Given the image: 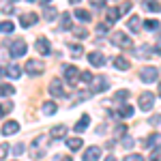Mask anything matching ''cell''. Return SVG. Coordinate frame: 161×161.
<instances>
[{"label":"cell","mask_w":161,"mask_h":161,"mask_svg":"<svg viewBox=\"0 0 161 161\" xmlns=\"http://www.w3.org/2000/svg\"><path fill=\"white\" fill-rule=\"evenodd\" d=\"M45 146H47V136H39L32 140V153H30V157L32 159H41L43 155H45Z\"/></svg>","instance_id":"1"},{"label":"cell","mask_w":161,"mask_h":161,"mask_svg":"<svg viewBox=\"0 0 161 161\" xmlns=\"http://www.w3.org/2000/svg\"><path fill=\"white\" fill-rule=\"evenodd\" d=\"M140 80L146 82V84L157 82V80H159V69H157V67H144V69L140 71Z\"/></svg>","instance_id":"2"},{"label":"cell","mask_w":161,"mask_h":161,"mask_svg":"<svg viewBox=\"0 0 161 161\" xmlns=\"http://www.w3.org/2000/svg\"><path fill=\"white\" fill-rule=\"evenodd\" d=\"M90 86V92L92 95H97V92H103V90H108V86H110V82H108V77H92V82L88 84Z\"/></svg>","instance_id":"3"},{"label":"cell","mask_w":161,"mask_h":161,"mask_svg":"<svg viewBox=\"0 0 161 161\" xmlns=\"http://www.w3.org/2000/svg\"><path fill=\"white\" fill-rule=\"evenodd\" d=\"M112 43H114V45H118V47H125V50L133 47V41L127 37L125 32H114V35H112Z\"/></svg>","instance_id":"4"},{"label":"cell","mask_w":161,"mask_h":161,"mask_svg":"<svg viewBox=\"0 0 161 161\" xmlns=\"http://www.w3.org/2000/svg\"><path fill=\"white\" fill-rule=\"evenodd\" d=\"M137 105H140V110H144V112L153 110V105H155V95H153V92H142L140 99H137Z\"/></svg>","instance_id":"5"},{"label":"cell","mask_w":161,"mask_h":161,"mask_svg":"<svg viewBox=\"0 0 161 161\" xmlns=\"http://www.w3.org/2000/svg\"><path fill=\"white\" fill-rule=\"evenodd\" d=\"M24 71L28 75H41L43 73V64L39 60H28L26 62V67H24Z\"/></svg>","instance_id":"6"},{"label":"cell","mask_w":161,"mask_h":161,"mask_svg":"<svg viewBox=\"0 0 161 161\" xmlns=\"http://www.w3.org/2000/svg\"><path fill=\"white\" fill-rule=\"evenodd\" d=\"M50 92L54 97H67V90L62 86V80H52L50 82Z\"/></svg>","instance_id":"7"},{"label":"cell","mask_w":161,"mask_h":161,"mask_svg":"<svg viewBox=\"0 0 161 161\" xmlns=\"http://www.w3.org/2000/svg\"><path fill=\"white\" fill-rule=\"evenodd\" d=\"M37 19H39V15H37V13H32V11L22 13V15H19V24H22V28H30Z\"/></svg>","instance_id":"8"},{"label":"cell","mask_w":161,"mask_h":161,"mask_svg":"<svg viewBox=\"0 0 161 161\" xmlns=\"http://www.w3.org/2000/svg\"><path fill=\"white\" fill-rule=\"evenodd\" d=\"M26 43L22 41V39H17V41H13L11 43V56H15V58H19V56H24L26 54Z\"/></svg>","instance_id":"9"},{"label":"cell","mask_w":161,"mask_h":161,"mask_svg":"<svg viewBox=\"0 0 161 161\" xmlns=\"http://www.w3.org/2000/svg\"><path fill=\"white\" fill-rule=\"evenodd\" d=\"M17 131H19V123L17 120H7L2 125V129H0V133H4V136H15Z\"/></svg>","instance_id":"10"},{"label":"cell","mask_w":161,"mask_h":161,"mask_svg":"<svg viewBox=\"0 0 161 161\" xmlns=\"http://www.w3.org/2000/svg\"><path fill=\"white\" fill-rule=\"evenodd\" d=\"M35 47H37V52H39V54H43V56H50V54H52L50 41H47L45 37H39V39H37V45H35Z\"/></svg>","instance_id":"11"},{"label":"cell","mask_w":161,"mask_h":161,"mask_svg":"<svg viewBox=\"0 0 161 161\" xmlns=\"http://www.w3.org/2000/svg\"><path fill=\"white\" fill-rule=\"evenodd\" d=\"M88 62H90L92 67H103V64H105V56H103L101 52H90V54H88Z\"/></svg>","instance_id":"12"},{"label":"cell","mask_w":161,"mask_h":161,"mask_svg":"<svg viewBox=\"0 0 161 161\" xmlns=\"http://www.w3.org/2000/svg\"><path fill=\"white\" fill-rule=\"evenodd\" d=\"M77 77H80V71H77V67H64V80L69 82V84H75L77 82Z\"/></svg>","instance_id":"13"},{"label":"cell","mask_w":161,"mask_h":161,"mask_svg":"<svg viewBox=\"0 0 161 161\" xmlns=\"http://www.w3.org/2000/svg\"><path fill=\"white\" fill-rule=\"evenodd\" d=\"M99 157H101V148L99 146H90V148H86L82 159L84 161H99Z\"/></svg>","instance_id":"14"},{"label":"cell","mask_w":161,"mask_h":161,"mask_svg":"<svg viewBox=\"0 0 161 161\" xmlns=\"http://www.w3.org/2000/svg\"><path fill=\"white\" fill-rule=\"evenodd\" d=\"M144 146H146V148H157V146H161V133L148 136L146 140H144Z\"/></svg>","instance_id":"15"},{"label":"cell","mask_w":161,"mask_h":161,"mask_svg":"<svg viewBox=\"0 0 161 161\" xmlns=\"http://www.w3.org/2000/svg\"><path fill=\"white\" fill-rule=\"evenodd\" d=\"M7 75H9L11 80H17V77L22 75V67H19L17 62H11V64L7 67Z\"/></svg>","instance_id":"16"},{"label":"cell","mask_w":161,"mask_h":161,"mask_svg":"<svg viewBox=\"0 0 161 161\" xmlns=\"http://www.w3.org/2000/svg\"><path fill=\"white\" fill-rule=\"evenodd\" d=\"M82 144H84V142H82V137H67V148L73 150V153L82 148Z\"/></svg>","instance_id":"17"},{"label":"cell","mask_w":161,"mask_h":161,"mask_svg":"<svg viewBox=\"0 0 161 161\" xmlns=\"http://www.w3.org/2000/svg\"><path fill=\"white\" fill-rule=\"evenodd\" d=\"M112 114H114V116H118V118H131V116H133V108L125 103L123 108L118 110V114H116V112H112Z\"/></svg>","instance_id":"18"},{"label":"cell","mask_w":161,"mask_h":161,"mask_svg":"<svg viewBox=\"0 0 161 161\" xmlns=\"http://www.w3.org/2000/svg\"><path fill=\"white\" fill-rule=\"evenodd\" d=\"M64 136H67V127H64V125L54 127V129H52V133H50V137H54V140H62Z\"/></svg>","instance_id":"19"},{"label":"cell","mask_w":161,"mask_h":161,"mask_svg":"<svg viewBox=\"0 0 161 161\" xmlns=\"http://www.w3.org/2000/svg\"><path fill=\"white\" fill-rule=\"evenodd\" d=\"M114 67H116L118 71H127L131 64H129V60H127V58H123V56H116V58H114Z\"/></svg>","instance_id":"20"},{"label":"cell","mask_w":161,"mask_h":161,"mask_svg":"<svg viewBox=\"0 0 161 161\" xmlns=\"http://www.w3.org/2000/svg\"><path fill=\"white\" fill-rule=\"evenodd\" d=\"M140 26H142V19H140L137 15H133V17L129 19V24H127V28H129L131 32H140V30H142Z\"/></svg>","instance_id":"21"},{"label":"cell","mask_w":161,"mask_h":161,"mask_svg":"<svg viewBox=\"0 0 161 161\" xmlns=\"http://www.w3.org/2000/svg\"><path fill=\"white\" fill-rule=\"evenodd\" d=\"M41 110H43V114H45V116H52V114H56V110H58V105H56L54 101H45Z\"/></svg>","instance_id":"22"},{"label":"cell","mask_w":161,"mask_h":161,"mask_svg":"<svg viewBox=\"0 0 161 161\" xmlns=\"http://www.w3.org/2000/svg\"><path fill=\"white\" fill-rule=\"evenodd\" d=\"M88 125H90V114H84V116L77 120V125H75V131H84Z\"/></svg>","instance_id":"23"},{"label":"cell","mask_w":161,"mask_h":161,"mask_svg":"<svg viewBox=\"0 0 161 161\" xmlns=\"http://www.w3.org/2000/svg\"><path fill=\"white\" fill-rule=\"evenodd\" d=\"M73 13H75V17L82 19V22H90V17H92V13L86 11V9H75Z\"/></svg>","instance_id":"24"},{"label":"cell","mask_w":161,"mask_h":161,"mask_svg":"<svg viewBox=\"0 0 161 161\" xmlns=\"http://www.w3.org/2000/svg\"><path fill=\"white\" fill-rule=\"evenodd\" d=\"M13 92H15V88L11 84H0V97H11Z\"/></svg>","instance_id":"25"},{"label":"cell","mask_w":161,"mask_h":161,"mask_svg":"<svg viewBox=\"0 0 161 161\" xmlns=\"http://www.w3.org/2000/svg\"><path fill=\"white\" fill-rule=\"evenodd\" d=\"M71 30H73V35L77 39H86L88 37V30H86V28H82V26H73Z\"/></svg>","instance_id":"26"},{"label":"cell","mask_w":161,"mask_h":161,"mask_svg":"<svg viewBox=\"0 0 161 161\" xmlns=\"http://www.w3.org/2000/svg\"><path fill=\"white\" fill-rule=\"evenodd\" d=\"M146 9L153 11V13H159L161 11V2L159 0H148V2H146Z\"/></svg>","instance_id":"27"},{"label":"cell","mask_w":161,"mask_h":161,"mask_svg":"<svg viewBox=\"0 0 161 161\" xmlns=\"http://www.w3.org/2000/svg\"><path fill=\"white\" fill-rule=\"evenodd\" d=\"M105 15H108V22H110V24H114V22L120 17V11H118V9H108V13H105Z\"/></svg>","instance_id":"28"},{"label":"cell","mask_w":161,"mask_h":161,"mask_svg":"<svg viewBox=\"0 0 161 161\" xmlns=\"http://www.w3.org/2000/svg\"><path fill=\"white\" fill-rule=\"evenodd\" d=\"M60 28H62V30L71 28V15H69V13H62V17H60Z\"/></svg>","instance_id":"29"},{"label":"cell","mask_w":161,"mask_h":161,"mask_svg":"<svg viewBox=\"0 0 161 161\" xmlns=\"http://www.w3.org/2000/svg\"><path fill=\"white\" fill-rule=\"evenodd\" d=\"M13 28H15V26H13L11 22H0V32H4V35H11Z\"/></svg>","instance_id":"30"},{"label":"cell","mask_w":161,"mask_h":161,"mask_svg":"<svg viewBox=\"0 0 161 161\" xmlns=\"http://www.w3.org/2000/svg\"><path fill=\"white\" fill-rule=\"evenodd\" d=\"M43 17H45L47 22H54V19H56V9L47 7V9H45V13H43Z\"/></svg>","instance_id":"31"},{"label":"cell","mask_w":161,"mask_h":161,"mask_svg":"<svg viewBox=\"0 0 161 161\" xmlns=\"http://www.w3.org/2000/svg\"><path fill=\"white\" fill-rule=\"evenodd\" d=\"M144 26H146V30H157V28H159V22H155V19H146Z\"/></svg>","instance_id":"32"},{"label":"cell","mask_w":161,"mask_h":161,"mask_svg":"<svg viewBox=\"0 0 161 161\" xmlns=\"http://www.w3.org/2000/svg\"><path fill=\"white\" fill-rule=\"evenodd\" d=\"M120 144H123L125 148H131V146H133V137H129V136H123V140H120Z\"/></svg>","instance_id":"33"},{"label":"cell","mask_w":161,"mask_h":161,"mask_svg":"<svg viewBox=\"0 0 161 161\" xmlns=\"http://www.w3.org/2000/svg\"><path fill=\"white\" fill-rule=\"evenodd\" d=\"M24 150H26L24 142H19V144H15V146H13V155H17V157H19V155H22Z\"/></svg>","instance_id":"34"},{"label":"cell","mask_w":161,"mask_h":161,"mask_svg":"<svg viewBox=\"0 0 161 161\" xmlns=\"http://www.w3.org/2000/svg\"><path fill=\"white\" fill-rule=\"evenodd\" d=\"M127 97H129V90H118L114 99H116V101H127Z\"/></svg>","instance_id":"35"},{"label":"cell","mask_w":161,"mask_h":161,"mask_svg":"<svg viewBox=\"0 0 161 161\" xmlns=\"http://www.w3.org/2000/svg\"><path fill=\"white\" fill-rule=\"evenodd\" d=\"M82 45H71V56H73V58H77V56H82Z\"/></svg>","instance_id":"36"},{"label":"cell","mask_w":161,"mask_h":161,"mask_svg":"<svg viewBox=\"0 0 161 161\" xmlns=\"http://www.w3.org/2000/svg\"><path fill=\"white\" fill-rule=\"evenodd\" d=\"M80 77H82V82H84V84H90V82H92V73H90V71L80 73Z\"/></svg>","instance_id":"37"},{"label":"cell","mask_w":161,"mask_h":161,"mask_svg":"<svg viewBox=\"0 0 161 161\" xmlns=\"http://www.w3.org/2000/svg\"><path fill=\"white\" fill-rule=\"evenodd\" d=\"M123 136H127V127L125 125H118L116 127V137H123Z\"/></svg>","instance_id":"38"},{"label":"cell","mask_w":161,"mask_h":161,"mask_svg":"<svg viewBox=\"0 0 161 161\" xmlns=\"http://www.w3.org/2000/svg\"><path fill=\"white\" fill-rule=\"evenodd\" d=\"M9 155V144H0V159H4Z\"/></svg>","instance_id":"39"},{"label":"cell","mask_w":161,"mask_h":161,"mask_svg":"<svg viewBox=\"0 0 161 161\" xmlns=\"http://www.w3.org/2000/svg\"><path fill=\"white\" fill-rule=\"evenodd\" d=\"M123 161H144V157L142 155H127Z\"/></svg>","instance_id":"40"},{"label":"cell","mask_w":161,"mask_h":161,"mask_svg":"<svg viewBox=\"0 0 161 161\" xmlns=\"http://www.w3.org/2000/svg\"><path fill=\"white\" fill-rule=\"evenodd\" d=\"M129 9H131V2H129V0H125L123 4H120V9H118V11H120V13H127Z\"/></svg>","instance_id":"41"},{"label":"cell","mask_w":161,"mask_h":161,"mask_svg":"<svg viewBox=\"0 0 161 161\" xmlns=\"http://www.w3.org/2000/svg\"><path fill=\"white\" fill-rule=\"evenodd\" d=\"M54 161H73V159H71L69 155H56V157H54Z\"/></svg>","instance_id":"42"},{"label":"cell","mask_w":161,"mask_h":161,"mask_svg":"<svg viewBox=\"0 0 161 161\" xmlns=\"http://www.w3.org/2000/svg\"><path fill=\"white\" fill-rule=\"evenodd\" d=\"M150 161H161V153H159V150H153V155H150Z\"/></svg>","instance_id":"43"},{"label":"cell","mask_w":161,"mask_h":161,"mask_svg":"<svg viewBox=\"0 0 161 161\" xmlns=\"http://www.w3.org/2000/svg\"><path fill=\"white\" fill-rule=\"evenodd\" d=\"M90 4H92V7H97V9H101V7L105 4V0H90Z\"/></svg>","instance_id":"44"},{"label":"cell","mask_w":161,"mask_h":161,"mask_svg":"<svg viewBox=\"0 0 161 161\" xmlns=\"http://www.w3.org/2000/svg\"><path fill=\"white\" fill-rule=\"evenodd\" d=\"M13 11H15V9H13L11 4H7V7H4V9H2V13H7V15H11Z\"/></svg>","instance_id":"45"},{"label":"cell","mask_w":161,"mask_h":161,"mask_svg":"<svg viewBox=\"0 0 161 161\" xmlns=\"http://www.w3.org/2000/svg\"><path fill=\"white\" fill-rule=\"evenodd\" d=\"M161 123V114L159 116H153V118H150V125H159Z\"/></svg>","instance_id":"46"},{"label":"cell","mask_w":161,"mask_h":161,"mask_svg":"<svg viewBox=\"0 0 161 161\" xmlns=\"http://www.w3.org/2000/svg\"><path fill=\"white\" fill-rule=\"evenodd\" d=\"M97 30H99V32H105V30H108V26H105V24H99V26H97Z\"/></svg>","instance_id":"47"},{"label":"cell","mask_w":161,"mask_h":161,"mask_svg":"<svg viewBox=\"0 0 161 161\" xmlns=\"http://www.w3.org/2000/svg\"><path fill=\"white\" fill-rule=\"evenodd\" d=\"M103 161H116V157H114V155H108V157H105Z\"/></svg>","instance_id":"48"},{"label":"cell","mask_w":161,"mask_h":161,"mask_svg":"<svg viewBox=\"0 0 161 161\" xmlns=\"http://www.w3.org/2000/svg\"><path fill=\"white\" fill-rule=\"evenodd\" d=\"M155 52H157V54H161V43L157 45V47H155Z\"/></svg>","instance_id":"49"},{"label":"cell","mask_w":161,"mask_h":161,"mask_svg":"<svg viewBox=\"0 0 161 161\" xmlns=\"http://www.w3.org/2000/svg\"><path fill=\"white\" fill-rule=\"evenodd\" d=\"M69 2H73V4H80V2H82V0H69Z\"/></svg>","instance_id":"50"},{"label":"cell","mask_w":161,"mask_h":161,"mask_svg":"<svg viewBox=\"0 0 161 161\" xmlns=\"http://www.w3.org/2000/svg\"><path fill=\"white\" fill-rule=\"evenodd\" d=\"M2 112H4V110H2V105H0V118H2Z\"/></svg>","instance_id":"51"},{"label":"cell","mask_w":161,"mask_h":161,"mask_svg":"<svg viewBox=\"0 0 161 161\" xmlns=\"http://www.w3.org/2000/svg\"><path fill=\"white\" fill-rule=\"evenodd\" d=\"M159 97H161V82H159Z\"/></svg>","instance_id":"52"},{"label":"cell","mask_w":161,"mask_h":161,"mask_svg":"<svg viewBox=\"0 0 161 161\" xmlns=\"http://www.w3.org/2000/svg\"><path fill=\"white\" fill-rule=\"evenodd\" d=\"M2 73H4V69H2V67H0V75H2Z\"/></svg>","instance_id":"53"},{"label":"cell","mask_w":161,"mask_h":161,"mask_svg":"<svg viewBox=\"0 0 161 161\" xmlns=\"http://www.w3.org/2000/svg\"><path fill=\"white\" fill-rule=\"evenodd\" d=\"M41 2H50V0H41Z\"/></svg>","instance_id":"54"},{"label":"cell","mask_w":161,"mask_h":161,"mask_svg":"<svg viewBox=\"0 0 161 161\" xmlns=\"http://www.w3.org/2000/svg\"><path fill=\"white\" fill-rule=\"evenodd\" d=\"M9 2H15V0H9Z\"/></svg>","instance_id":"55"},{"label":"cell","mask_w":161,"mask_h":161,"mask_svg":"<svg viewBox=\"0 0 161 161\" xmlns=\"http://www.w3.org/2000/svg\"><path fill=\"white\" fill-rule=\"evenodd\" d=\"M28 2H32V0H28Z\"/></svg>","instance_id":"56"}]
</instances>
